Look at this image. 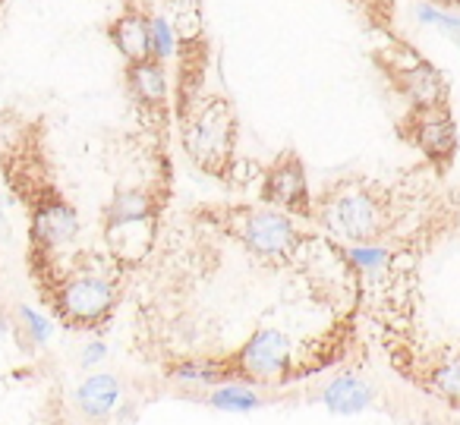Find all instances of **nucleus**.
<instances>
[{
  "mask_svg": "<svg viewBox=\"0 0 460 425\" xmlns=\"http://www.w3.org/2000/svg\"><path fill=\"white\" fill-rule=\"evenodd\" d=\"M127 92L133 95V102L146 111L155 120H167L171 111V98H167V66L164 60L148 58L139 64H127Z\"/></svg>",
  "mask_w": 460,
  "mask_h": 425,
  "instance_id": "nucleus-10",
  "label": "nucleus"
},
{
  "mask_svg": "<svg viewBox=\"0 0 460 425\" xmlns=\"http://www.w3.org/2000/svg\"><path fill=\"white\" fill-rule=\"evenodd\" d=\"M350 261L357 268H363V271H378V268H385L388 265V249H382V246H369V243H363V246H353L350 252Z\"/></svg>",
  "mask_w": 460,
  "mask_h": 425,
  "instance_id": "nucleus-18",
  "label": "nucleus"
},
{
  "mask_svg": "<svg viewBox=\"0 0 460 425\" xmlns=\"http://www.w3.org/2000/svg\"><path fill=\"white\" fill-rule=\"evenodd\" d=\"M378 60L388 70V76L397 83V89L413 102V108H435V104H441V95H445L441 76L426 60L416 58L410 48L397 45L388 51V58H378Z\"/></svg>",
  "mask_w": 460,
  "mask_h": 425,
  "instance_id": "nucleus-8",
  "label": "nucleus"
},
{
  "mask_svg": "<svg viewBox=\"0 0 460 425\" xmlns=\"http://www.w3.org/2000/svg\"><path fill=\"white\" fill-rule=\"evenodd\" d=\"M76 410L83 412L89 422H104L111 412L120 403V381L111 372H92L83 378V385L76 387V397H73Z\"/></svg>",
  "mask_w": 460,
  "mask_h": 425,
  "instance_id": "nucleus-12",
  "label": "nucleus"
},
{
  "mask_svg": "<svg viewBox=\"0 0 460 425\" xmlns=\"http://www.w3.org/2000/svg\"><path fill=\"white\" fill-rule=\"evenodd\" d=\"M259 202L278 208L290 217H303L313 221L315 215V199L309 192L306 167H303L296 152H281L259 177Z\"/></svg>",
  "mask_w": 460,
  "mask_h": 425,
  "instance_id": "nucleus-7",
  "label": "nucleus"
},
{
  "mask_svg": "<svg viewBox=\"0 0 460 425\" xmlns=\"http://www.w3.org/2000/svg\"><path fill=\"white\" fill-rule=\"evenodd\" d=\"M152 29H155V20L146 13V10L127 7L108 26V41L117 48V54H120L127 64H139V60L155 58Z\"/></svg>",
  "mask_w": 460,
  "mask_h": 425,
  "instance_id": "nucleus-11",
  "label": "nucleus"
},
{
  "mask_svg": "<svg viewBox=\"0 0 460 425\" xmlns=\"http://www.w3.org/2000/svg\"><path fill=\"white\" fill-rule=\"evenodd\" d=\"M416 13H420V20H426V22H432V26H438L441 32H447V35H454V39H460V20H454V16H447V13H441V10H435V7H416Z\"/></svg>",
  "mask_w": 460,
  "mask_h": 425,
  "instance_id": "nucleus-19",
  "label": "nucleus"
},
{
  "mask_svg": "<svg viewBox=\"0 0 460 425\" xmlns=\"http://www.w3.org/2000/svg\"><path fill=\"white\" fill-rule=\"evenodd\" d=\"M161 199H155L152 190H120L108 205H104L102 217L104 227H120V224L136 221H158Z\"/></svg>",
  "mask_w": 460,
  "mask_h": 425,
  "instance_id": "nucleus-13",
  "label": "nucleus"
},
{
  "mask_svg": "<svg viewBox=\"0 0 460 425\" xmlns=\"http://www.w3.org/2000/svg\"><path fill=\"white\" fill-rule=\"evenodd\" d=\"M35 425H51V422H35Z\"/></svg>",
  "mask_w": 460,
  "mask_h": 425,
  "instance_id": "nucleus-22",
  "label": "nucleus"
},
{
  "mask_svg": "<svg viewBox=\"0 0 460 425\" xmlns=\"http://www.w3.org/2000/svg\"><path fill=\"white\" fill-rule=\"evenodd\" d=\"M410 139L416 142L426 158H432L435 164H447L454 158V148H457V129H454L451 114L445 111V104H435V108H413L410 114Z\"/></svg>",
  "mask_w": 460,
  "mask_h": 425,
  "instance_id": "nucleus-9",
  "label": "nucleus"
},
{
  "mask_svg": "<svg viewBox=\"0 0 460 425\" xmlns=\"http://www.w3.org/2000/svg\"><path fill=\"white\" fill-rule=\"evenodd\" d=\"M13 334L20 341V347L35 353V350H41L54 337V322L48 315H41L39 309H32V305H16Z\"/></svg>",
  "mask_w": 460,
  "mask_h": 425,
  "instance_id": "nucleus-15",
  "label": "nucleus"
},
{
  "mask_svg": "<svg viewBox=\"0 0 460 425\" xmlns=\"http://www.w3.org/2000/svg\"><path fill=\"white\" fill-rule=\"evenodd\" d=\"M227 385H278L294 368V343L281 328H256L234 356H221Z\"/></svg>",
  "mask_w": 460,
  "mask_h": 425,
  "instance_id": "nucleus-5",
  "label": "nucleus"
},
{
  "mask_svg": "<svg viewBox=\"0 0 460 425\" xmlns=\"http://www.w3.org/2000/svg\"><path fill=\"white\" fill-rule=\"evenodd\" d=\"M10 334H13V318L0 309V341H7Z\"/></svg>",
  "mask_w": 460,
  "mask_h": 425,
  "instance_id": "nucleus-21",
  "label": "nucleus"
},
{
  "mask_svg": "<svg viewBox=\"0 0 460 425\" xmlns=\"http://www.w3.org/2000/svg\"><path fill=\"white\" fill-rule=\"evenodd\" d=\"M51 299V309L58 322L73 331H98L114 318L120 303V278L114 268H104L98 255H79V265L60 278H48L41 287Z\"/></svg>",
  "mask_w": 460,
  "mask_h": 425,
  "instance_id": "nucleus-2",
  "label": "nucleus"
},
{
  "mask_svg": "<svg viewBox=\"0 0 460 425\" xmlns=\"http://www.w3.org/2000/svg\"><path fill=\"white\" fill-rule=\"evenodd\" d=\"M322 400H325V406L334 416H357V412L372 406L376 387L366 378H359V375H338L334 381H328Z\"/></svg>",
  "mask_w": 460,
  "mask_h": 425,
  "instance_id": "nucleus-14",
  "label": "nucleus"
},
{
  "mask_svg": "<svg viewBox=\"0 0 460 425\" xmlns=\"http://www.w3.org/2000/svg\"><path fill=\"white\" fill-rule=\"evenodd\" d=\"M196 215L215 224L230 240H237L246 252L269 261V265H290L306 243L300 224L284 211L269 208V205H205Z\"/></svg>",
  "mask_w": 460,
  "mask_h": 425,
  "instance_id": "nucleus-3",
  "label": "nucleus"
},
{
  "mask_svg": "<svg viewBox=\"0 0 460 425\" xmlns=\"http://www.w3.org/2000/svg\"><path fill=\"white\" fill-rule=\"evenodd\" d=\"M177 123L186 158L208 177L234 183L237 167H243L237 155L240 120L234 102L227 95H202L177 117Z\"/></svg>",
  "mask_w": 460,
  "mask_h": 425,
  "instance_id": "nucleus-1",
  "label": "nucleus"
},
{
  "mask_svg": "<svg viewBox=\"0 0 460 425\" xmlns=\"http://www.w3.org/2000/svg\"><path fill=\"white\" fill-rule=\"evenodd\" d=\"M315 221L328 230L332 236L347 243H372L388 224V211H385V199L378 196L372 186L359 183V180H341L322 190L315 199Z\"/></svg>",
  "mask_w": 460,
  "mask_h": 425,
  "instance_id": "nucleus-4",
  "label": "nucleus"
},
{
  "mask_svg": "<svg viewBox=\"0 0 460 425\" xmlns=\"http://www.w3.org/2000/svg\"><path fill=\"white\" fill-rule=\"evenodd\" d=\"M208 406L224 412H252L262 406V397L256 394V387L250 385H221L208 391Z\"/></svg>",
  "mask_w": 460,
  "mask_h": 425,
  "instance_id": "nucleus-16",
  "label": "nucleus"
},
{
  "mask_svg": "<svg viewBox=\"0 0 460 425\" xmlns=\"http://www.w3.org/2000/svg\"><path fill=\"white\" fill-rule=\"evenodd\" d=\"M104 356H108V343H104V341H92L89 347L83 350L79 362H83V368H95L98 362H104Z\"/></svg>",
  "mask_w": 460,
  "mask_h": 425,
  "instance_id": "nucleus-20",
  "label": "nucleus"
},
{
  "mask_svg": "<svg viewBox=\"0 0 460 425\" xmlns=\"http://www.w3.org/2000/svg\"><path fill=\"white\" fill-rule=\"evenodd\" d=\"M429 387L451 403H460V353H447L429 375Z\"/></svg>",
  "mask_w": 460,
  "mask_h": 425,
  "instance_id": "nucleus-17",
  "label": "nucleus"
},
{
  "mask_svg": "<svg viewBox=\"0 0 460 425\" xmlns=\"http://www.w3.org/2000/svg\"><path fill=\"white\" fill-rule=\"evenodd\" d=\"M208 41L202 26V0H183L177 10V102L173 114H183L202 98Z\"/></svg>",
  "mask_w": 460,
  "mask_h": 425,
  "instance_id": "nucleus-6",
  "label": "nucleus"
}]
</instances>
